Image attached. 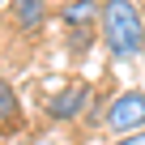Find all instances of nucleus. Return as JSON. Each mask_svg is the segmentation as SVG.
Segmentation results:
<instances>
[{
	"mask_svg": "<svg viewBox=\"0 0 145 145\" xmlns=\"http://www.w3.org/2000/svg\"><path fill=\"white\" fill-rule=\"evenodd\" d=\"M0 5H5V0H0Z\"/></svg>",
	"mask_w": 145,
	"mask_h": 145,
	"instance_id": "6e6552de",
	"label": "nucleus"
},
{
	"mask_svg": "<svg viewBox=\"0 0 145 145\" xmlns=\"http://www.w3.org/2000/svg\"><path fill=\"white\" fill-rule=\"evenodd\" d=\"M60 17H64V26H68V43H72V51H86V47H90V30H98L103 5H94V0H68Z\"/></svg>",
	"mask_w": 145,
	"mask_h": 145,
	"instance_id": "7ed1b4c3",
	"label": "nucleus"
},
{
	"mask_svg": "<svg viewBox=\"0 0 145 145\" xmlns=\"http://www.w3.org/2000/svg\"><path fill=\"white\" fill-rule=\"evenodd\" d=\"M0 128H13V132L22 128V103L9 81H0Z\"/></svg>",
	"mask_w": 145,
	"mask_h": 145,
	"instance_id": "423d86ee",
	"label": "nucleus"
},
{
	"mask_svg": "<svg viewBox=\"0 0 145 145\" xmlns=\"http://www.w3.org/2000/svg\"><path fill=\"white\" fill-rule=\"evenodd\" d=\"M86 103H90V86L81 81V86H68V90L43 98V111H47L51 120H77V115L86 111Z\"/></svg>",
	"mask_w": 145,
	"mask_h": 145,
	"instance_id": "20e7f679",
	"label": "nucleus"
},
{
	"mask_svg": "<svg viewBox=\"0 0 145 145\" xmlns=\"http://www.w3.org/2000/svg\"><path fill=\"white\" fill-rule=\"evenodd\" d=\"M98 34L115 60L145 56V13L137 9V0H103Z\"/></svg>",
	"mask_w": 145,
	"mask_h": 145,
	"instance_id": "f257e3e1",
	"label": "nucleus"
},
{
	"mask_svg": "<svg viewBox=\"0 0 145 145\" xmlns=\"http://www.w3.org/2000/svg\"><path fill=\"white\" fill-rule=\"evenodd\" d=\"M103 124H107L111 132H124V137L141 132V128H145V94H141V90H124V94H115V103L107 107Z\"/></svg>",
	"mask_w": 145,
	"mask_h": 145,
	"instance_id": "f03ea898",
	"label": "nucleus"
},
{
	"mask_svg": "<svg viewBox=\"0 0 145 145\" xmlns=\"http://www.w3.org/2000/svg\"><path fill=\"white\" fill-rule=\"evenodd\" d=\"M13 22L26 34L43 30V22H47V0H13Z\"/></svg>",
	"mask_w": 145,
	"mask_h": 145,
	"instance_id": "39448f33",
	"label": "nucleus"
},
{
	"mask_svg": "<svg viewBox=\"0 0 145 145\" xmlns=\"http://www.w3.org/2000/svg\"><path fill=\"white\" fill-rule=\"evenodd\" d=\"M115 145H145V128H141V132H132V137H120Z\"/></svg>",
	"mask_w": 145,
	"mask_h": 145,
	"instance_id": "0eeeda50",
	"label": "nucleus"
}]
</instances>
